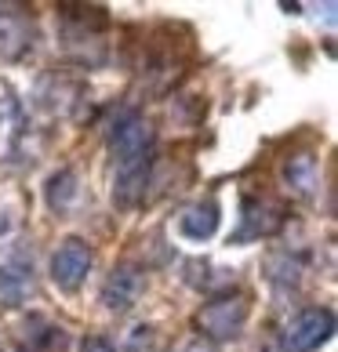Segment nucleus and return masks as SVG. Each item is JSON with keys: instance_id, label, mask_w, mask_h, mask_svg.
<instances>
[{"instance_id": "f257e3e1", "label": "nucleus", "mask_w": 338, "mask_h": 352, "mask_svg": "<svg viewBox=\"0 0 338 352\" xmlns=\"http://www.w3.org/2000/svg\"><path fill=\"white\" fill-rule=\"evenodd\" d=\"M109 153L116 164V189L113 197L124 207H131L149 178V156H153V127L138 113L127 109L109 131Z\"/></svg>"}, {"instance_id": "f03ea898", "label": "nucleus", "mask_w": 338, "mask_h": 352, "mask_svg": "<svg viewBox=\"0 0 338 352\" xmlns=\"http://www.w3.org/2000/svg\"><path fill=\"white\" fill-rule=\"evenodd\" d=\"M244 320H248V302H244L240 294H226V298H215V302H207L197 316V327L204 338H215V342H229V338H237Z\"/></svg>"}, {"instance_id": "7ed1b4c3", "label": "nucleus", "mask_w": 338, "mask_h": 352, "mask_svg": "<svg viewBox=\"0 0 338 352\" xmlns=\"http://www.w3.org/2000/svg\"><path fill=\"white\" fill-rule=\"evenodd\" d=\"M331 331H335V316L328 309H302L284 327L280 345H284V352H313L328 342Z\"/></svg>"}, {"instance_id": "20e7f679", "label": "nucleus", "mask_w": 338, "mask_h": 352, "mask_svg": "<svg viewBox=\"0 0 338 352\" xmlns=\"http://www.w3.org/2000/svg\"><path fill=\"white\" fill-rule=\"evenodd\" d=\"M87 272H91V247L84 240L73 236L51 254V280H55L62 291H76Z\"/></svg>"}, {"instance_id": "39448f33", "label": "nucleus", "mask_w": 338, "mask_h": 352, "mask_svg": "<svg viewBox=\"0 0 338 352\" xmlns=\"http://www.w3.org/2000/svg\"><path fill=\"white\" fill-rule=\"evenodd\" d=\"M284 226V211L273 200L266 197H248L244 200V214H240V232L237 240H258V236H269Z\"/></svg>"}, {"instance_id": "423d86ee", "label": "nucleus", "mask_w": 338, "mask_h": 352, "mask_svg": "<svg viewBox=\"0 0 338 352\" xmlns=\"http://www.w3.org/2000/svg\"><path fill=\"white\" fill-rule=\"evenodd\" d=\"M138 294H142V272L131 269V265L113 269L109 280H106V287H102V302H106L109 309H116V312L131 309V305L138 302Z\"/></svg>"}, {"instance_id": "0eeeda50", "label": "nucleus", "mask_w": 338, "mask_h": 352, "mask_svg": "<svg viewBox=\"0 0 338 352\" xmlns=\"http://www.w3.org/2000/svg\"><path fill=\"white\" fill-rule=\"evenodd\" d=\"M178 229H182V236H189V240H207L218 229V204L200 200V204L186 207L178 218Z\"/></svg>"}, {"instance_id": "6e6552de", "label": "nucleus", "mask_w": 338, "mask_h": 352, "mask_svg": "<svg viewBox=\"0 0 338 352\" xmlns=\"http://www.w3.org/2000/svg\"><path fill=\"white\" fill-rule=\"evenodd\" d=\"M284 182L295 197H313L317 189V156L313 153H298L284 164Z\"/></svg>"}, {"instance_id": "1a4fd4ad", "label": "nucleus", "mask_w": 338, "mask_h": 352, "mask_svg": "<svg viewBox=\"0 0 338 352\" xmlns=\"http://www.w3.org/2000/svg\"><path fill=\"white\" fill-rule=\"evenodd\" d=\"M30 47V30L19 15H4L0 11V58H19Z\"/></svg>"}, {"instance_id": "9d476101", "label": "nucleus", "mask_w": 338, "mask_h": 352, "mask_svg": "<svg viewBox=\"0 0 338 352\" xmlns=\"http://www.w3.org/2000/svg\"><path fill=\"white\" fill-rule=\"evenodd\" d=\"M73 171H62V175H55L51 178V186H47V200H51V207H55V211H62V207L70 204V197L76 192V186H73Z\"/></svg>"}, {"instance_id": "9b49d317", "label": "nucleus", "mask_w": 338, "mask_h": 352, "mask_svg": "<svg viewBox=\"0 0 338 352\" xmlns=\"http://www.w3.org/2000/svg\"><path fill=\"white\" fill-rule=\"evenodd\" d=\"M81 352H113V345H109V338H87V342L81 345Z\"/></svg>"}, {"instance_id": "f8f14e48", "label": "nucleus", "mask_w": 338, "mask_h": 352, "mask_svg": "<svg viewBox=\"0 0 338 352\" xmlns=\"http://www.w3.org/2000/svg\"><path fill=\"white\" fill-rule=\"evenodd\" d=\"M171 352H215L211 345L204 342V338H189V342H182L178 349H171Z\"/></svg>"}, {"instance_id": "ddd939ff", "label": "nucleus", "mask_w": 338, "mask_h": 352, "mask_svg": "<svg viewBox=\"0 0 338 352\" xmlns=\"http://www.w3.org/2000/svg\"><path fill=\"white\" fill-rule=\"evenodd\" d=\"M4 226H8V218H4V211H0V232H4Z\"/></svg>"}]
</instances>
